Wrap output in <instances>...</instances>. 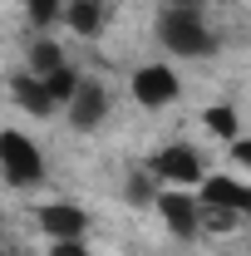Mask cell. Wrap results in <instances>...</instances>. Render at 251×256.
I'll return each mask as SVG.
<instances>
[{"instance_id": "1", "label": "cell", "mask_w": 251, "mask_h": 256, "mask_svg": "<svg viewBox=\"0 0 251 256\" xmlns=\"http://www.w3.org/2000/svg\"><path fill=\"white\" fill-rule=\"evenodd\" d=\"M158 34H162V44H168L172 54H182V60H207V54L217 50V34L202 25V15H197V10H178V5L162 15Z\"/></svg>"}, {"instance_id": "2", "label": "cell", "mask_w": 251, "mask_h": 256, "mask_svg": "<svg viewBox=\"0 0 251 256\" xmlns=\"http://www.w3.org/2000/svg\"><path fill=\"white\" fill-rule=\"evenodd\" d=\"M0 168L20 188H30V182L44 178V158H40V148L30 143V133H20V128H5L0 133Z\"/></svg>"}, {"instance_id": "3", "label": "cell", "mask_w": 251, "mask_h": 256, "mask_svg": "<svg viewBox=\"0 0 251 256\" xmlns=\"http://www.w3.org/2000/svg\"><path fill=\"white\" fill-rule=\"evenodd\" d=\"M148 172L168 178V182H178V188H197V182L207 178V172H202V153L188 148V143H172V148L153 153V158H148Z\"/></svg>"}, {"instance_id": "4", "label": "cell", "mask_w": 251, "mask_h": 256, "mask_svg": "<svg viewBox=\"0 0 251 256\" xmlns=\"http://www.w3.org/2000/svg\"><path fill=\"white\" fill-rule=\"evenodd\" d=\"M178 74L168 69V64H143L138 74H133V98L143 104V108H168L172 98H178Z\"/></svg>"}, {"instance_id": "5", "label": "cell", "mask_w": 251, "mask_h": 256, "mask_svg": "<svg viewBox=\"0 0 251 256\" xmlns=\"http://www.w3.org/2000/svg\"><path fill=\"white\" fill-rule=\"evenodd\" d=\"M153 207H158V217L168 222V232L172 236H197V226H202V207L188 197V188L182 192H162V197H153Z\"/></svg>"}, {"instance_id": "6", "label": "cell", "mask_w": 251, "mask_h": 256, "mask_svg": "<svg viewBox=\"0 0 251 256\" xmlns=\"http://www.w3.org/2000/svg\"><path fill=\"white\" fill-rule=\"evenodd\" d=\"M104 118H108V89L94 84V79H79V89L69 98V124L79 128V133H89V128H98Z\"/></svg>"}, {"instance_id": "7", "label": "cell", "mask_w": 251, "mask_h": 256, "mask_svg": "<svg viewBox=\"0 0 251 256\" xmlns=\"http://www.w3.org/2000/svg\"><path fill=\"white\" fill-rule=\"evenodd\" d=\"M40 226L50 242H79L89 232V212L74 202H50V207H40Z\"/></svg>"}, {"instance_id": "8", "label": "cell", "mask_w": 251, "mask_h": 256, "mask_svg": "<svg viewBox=\"0 0 251 256\" xmlns=\"http://www.w3.org/2000/svg\"><path fill=\"white\" fill-rule=\"evenodd\" d=\"M202 188V202L207 207H222V212H251V188H242L236 178H202L197 182Z\"/></svg>"}, {"instance_id": "9", "label": "cell", "mask_w": 251, "mask_h": 256, "mask_svg": "<svg viewBox=\"0 0 251 256\" xmlns=\"http://www.w3.org/2000/svg\"><path fill=\"white\" fill-rule=\"evenodd\" d=\"M10 98H15L25 114H34V118L54 114V98H50V89H44L40 74H20V79H10Z\"/></svg>"}, {"instance_id": "10", "label": "cell", "mask_w": 251, "mask_h": 256, "mask_svg": "<svg viewBox=\"0 0 251 256\" xmlns=\"http://www.w3.org/2000/svg\"><path fill=\"white\" fill-rule=\"evenodd\" d=\"M60 20H69V30H74V34L94 40V34H104V20H108V10H104V0H69Z\"/></svg>"}, {"instance_id": "11", "label": "cell", "mask_w": 251, "mask_h": 256, "mask_svg": "<svg viewBox=\"0 0 251 256\" xmlns=\"http://www.w3.org/2000/svg\"><path fill=\"white\" fill-rule=\"evenodd\" d=\"M60 64H64V50L54 44V40H34V44H30V74L44 79V74H54Z\"/></svg>"}, {"instance_id": "12", "label": "cell", "mask_w": 251, "mask_h": 256, "mask_svg": "<svg viewBox=\"0 0 251 256\" xmlns=\"http://www.w3.org/2000/svg\"><path fill=\"white\" fill-rule=\"evenodd\" d=\"M202 124H207V133H217V138H236L242 118H236V108H232V104H212V108L202 114Z\"/></svg>"}, {"instance_id": "13", "label": "cell", "mask_w": 251, "mask_h": 256, "mask_svg": "<svg viewBox=\"0 0 251 256\" xmlns=\"http://www.w3.org/2000/svg\"><path fill=\"white\" fill-rule=\"evenodd\" d=\"M44 89H50V98H54V104H69V98H74V89H79V74H74L69 64H60L54 74H44Z\"/></svg>"}, {"instance_id": "14", "label": "cell", "mask_w": 251, "mask_h": 256, "mask_svg": "<svg viewBox=\"0 0 251 256\" xmlns=\"http://www.w3.org/2000/svg\"><path fill=\"white\" fill-rule=\"evenodd\" d=\"M25 10H30V25H54L64 15V0H25Z\"/></svg>"}, {"instance_id": "15", "label": "cell", "mask_w": 251, "mask_h": 256, "mask_svg": "<svg viewBox=\"0 0 251 256\" xmlns=\"http://www.w3.org/2000/svg\"><path fill=\"white\" fill-rule=\"evenodd\" d=\"M128 202H133V207H148V202H153V182H148V172H138V178L128 182Z\"/></svg>"}, {"instance_id": "16", "label": "cell", "mask_w": 251, "mask_h": 256, "mask_svg": "<svg viewBox=\"0 0 251 256\" xmlns=\"http://www.w3.org/2000/svg\"><path fill=\"white\" fill-rule=\"evenodd\" d=\"M232 162L236 168H251V138H232Z\"/></svg>"}, {"instance_id": "17", "label": "cell", "mask_w": 251, "mask_h": 256, "mask_svg": "<svg viewBox=\"0 0 251 256\" xmlns=\"http://www.w3.org/2000/svg\"><path fill=\"white\" fill-rule=\"evenodd\" d=\"M50 256H89V246H84V242H54Z\"/></svg>"}, {"instance_id": "18", "label": "cell", "mask_w": 251, "mask_h": 256, "mask_svg": "<svg viewBox=\"0 0 251 256\" xmlns=\"http://www.w3.org/2000/svg\"><path fill=\"white\" fill-rule=\"evenodd\" d=\"M168 5H178V10H197L202 0H168Z\"/></svg>"}]
</instances>
